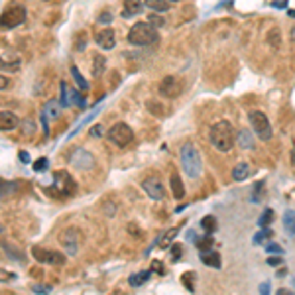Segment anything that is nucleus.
Listing matches in <instances>:
<instances>
[{
  "instance_id": "9d476101",
  "label": "nucleus",
  "mask_w": 295,
  "mask_h": 295,
  "mask_svg": "<svg viewBox=\"0 0 295 295\" xmlns=\"http://www.w3.org/2000/svg\"><path fill=\"white\" fill-rule=\"evenodd\" d=\"M142 189L154 201H162L166 197V187L162 185V181L155 179V177H148V179L142 181Z\"/></svg>"
},
{
  "instance_id": "c756f323",
  "label": "nucleus",
  "mask_w": 295,
  "mask_h": 295,
  "mask_svg": "<svg viewBox=\"0 0 295 295\" xmlns=\"http://www.w3.org/2000/svg\"><path fill=\"white\" fill-rule=\"evenodd\" d=\"M16 191V183H10V181H0V199L6 197V195H12Z\"/></svg>"
},
{
  "instance_id": "c85d7f7f",
  "label": "nucleus",
  "mask_w": 295,
  "mask_h": 295,
  "mask_svg": "<svg viewBox=\"0 0 295 295\" xmlns=\"http://www.w3.org/2000/svg\"><path fill=\"white\" fill-rule=\"evenodd\" d=\"M181 282H183V285L189 289V291H195V271H187V274H183L181 276Z\"/></svg>"
},
{
  "instance_id": "423d86ee",
  "label": "nucleus",
  "mask_w": 295,
  "mask_h": 295,
  "mask_svg": "<svg viewBox=\"0 0 295 295\" xmlns=\"http://www.w3.org/2000/svg\"><path fill=\"white\" fill-rule=\"evenodd\" d=\"M26 22V8L16 4V6H10L8 10H4L2 16H0V26L4 30H12V28H18L20 24Z\"/></svg>"
},
{
  "instance_id": "cd10ccee",
  "label": "nucleus",
  "mask_w": 295,
  "mask_h": 295,
  "mask_svg": "<svg viewBox=\"0 0 295 295\" xmlns=\"http://www.w3.org/2000/svg\"><path fill=\"white\" fill-rule=\"evenodd\" d=\"M271 220H274V211H271V209H266V211H264V215L258 218V226L268 229L269 224H271Z\"/></svg>"
},
{
  "instance_id": "a18cd8bd",
  "label": "nucleus",
  "mask_w": 295,
  "mask_h": 295,
  "mask_svg": "<svg viewBox=\"0 0 295 295\" xmlns=\"http://www.w3.org/2000/svg\"><path fill=\"white\" fill-rule=\"evenodd\" d=\"M260 293H262V295H269V283L268 282L260 285Z\"/></svg>"
},
{
  "instance_id": "0eeeda50",
  "label": "nucleus",
  "mask_w": 295,
  "mask_h": 295,
  "mask_svg": "<svg viewBox=\"0 0 295 295\" xmlns=\"http://www.w3.org/2000/svg\"><path fill=\"white\" fill-rule=\"evenodd\" d=\"M108 140L116 144L118 148H124V146H128L130 142L134 140V132L130 128L126 122H116L112 128L108 130Z\"/></svg>"
},
{
  "instance_id": "dca6fc26",
  "label": "nucleus",
  "mask_w": 295,
  "mask_h": 295,
  "mask_svg": "<svg viewBox=\"0 0 295 295\" xmlns=\"http://www.w3.org/2000/svg\"><path fill=\"white\" fill-rule=\"evenodd\" d=\"M75 90L69 83H61V99H59V103H61V106L63 108H67V106H71L73 104V101H75Z\"/></svg>"
},
{
  "instance_id": "5701e85b",
  "label": "nucleus",
  "mask_w": 295,
  "mask_h": 295,
  "mask_svg": "<svg viewBox=\"0 0 295 295\" xmlns=\"http://www.w3.org/2000/svg\"><path fill=\"white\" fill-rule=\"evenodd\" d=\"M152 12H166V10H169V2L167 0H146L144 2Z\"/></svg>"
},
{
  "instance_id": "4c0bfd02",
  "label": "nucleus",
  "mask_w": 295,
  "mask_h": 295,
  "mask_svg": "<svg viewBox=\"0 0 295 295\" xmlns=\"http://www.w3.org/2000/svg\"><path fill=\"white\" fill-rule=\"evenodd\" d=\"M103 132H104V128L101 126V124H95V126L90 128V136H93V138H101Z\"/></svg>"
},
{
  "instance_id": "7c9ffc66",
  "label": "nucleus",
  "mask_w": 295,
  "mask_h": 295,
  "mask_svg": "<svg viewBox=\"0 0 295 295\" xmlns=\"http://www.w3.org/2000/svg\"><path fill=\"white\" fill-rule=\"evenodd\" d=\"M213 242H215V240H213L211 236H205V238H199L195 244H197V248H199L201 252H209V250L213 248Z\"/></svg>"
},
{
  "instance_id": "72a5a7b5",
  "label": "nucleus",
  "mask_w": 295,
  "mask_h": 295,
  "mask_svg": "<svg viewBox=\"0 0 295 295\" xmlns=\"http://www.w3.org/2000/svg\"><path fill=\"white\" fill-rule=\"evenodd\" d=\"M266 252H269V254H278V256H282V254H283V248H282V246H278V244H266Z\"/></svg>"
},
{
  "instance_id": "49530a36",
  "label": "nucleus",
  "mask_w": 295,
  "mask_h": 295,
  "mask_svg": "<svg viewBox=\"0 0 295 295\" xmlns=\"http://www.w3.org/2000/svg\"><path fill=\"white\" fill-rule=\"evenodd\" d=\"M34 289H36L38 293H50V287H39V285H36Z\"/></svg>"
},
{
  "instance_id": "4468645a",
  "label": "nucleus",
  "mask_w": 295,
  "mask_h": 295,
  "mask_svg": "<svg viewBox=\"0 0 295 295\" xmlns=\"http://www.w3.org/2000/svg\"><path fill=\"white\" fill-rule=\"evenodd\" d=\"M20 126V118L10 112V110H2L0 112V130L2 132H10V130Z\"/></svg>"
},
{
  "instance_id": "6e6552de",
  "label": "nucleus",
  "mask_w": 295,
  "mask_h": 295,
  "mask_svg": "<svg viewBox=\"0 0 295 295\" xmlns=\"http://www.w3.org/2000/svg\"><path fill=\"white\" fill-rule=\"evenodd\" d=\"M32 258L39 262V264H52V266H63L65 256L61 252H55V250H48V248H41V246H32Z\"/></svg>"
},
{
  "instance_id": "2f4dec72",
  "label": "nucleus",
  "mask_w": 295,
  "mask_h": 295,
  "mask_svg": "<svg viewBox=\"0 0 295 295\" xmlns=\"http://www.w3.org/2000/svg\"><path fill=\"white\" fill-rule=\"evenodd\" d=\"M164 22H166V20H164V18H160L155 12H152L150 16H148V24H152L154 28H162V26H164Z\"/></svg>"
},
{
  "instance_id": "37998d69",
  "label": "nucleus",
  "mask_w": 295,
  "mask_h": 295,
  "mask_svg": "<svg viewBox=\"0 0 295 295\" xmlns=\"http://www.w3.org/2000/svg\"><path fill=\"white\" fill-rule=\"evenodd\" d=\"M10 85V81H8V77H4V75H0V90L6 89Z\"/></svg>"
},
{
  "instance_id": "f3484780",
  "label": "nucleus",
  "mask_w": 295,
  "mask_h": 295,
  "mask_svg": "<svg viewBox=\"0 0 295 295\" xmlns=\"http://www.w3.org/2000/svg\"><path fill=\"white\" fill-rule=\"evenodd\" d=\"M93 71V77H101L104 73V69H106V57H104L103 53H95V57H93V67H90Z\"/></svg>"
},
{
  "instance_id": "58836bf2",
  "label": "nucleus",
  "mask_w": 295,
  "mask_h": 295,
  "mask_svg": "<svg viewBox=\"0 0 295 295\" xmlns=\"http://www.w3.org/2000/svg\"><path fill=\"white\" fill-rule=\"evenodd\" d=\"M148 110H150V112H155V116H164V110H162V106H160V104L148 103Z\"/></svg>"
},
{
  "instance_id": "bb28decb",
  "label": "nucleus",
  "mask_w": 295,
  "mask_h": 295,
  "mask_svg": "<svg viewBox=\"0 0 295 295\" xmlns=\"http://www.w3.org/2000/svg\"><path fill=\"white\" fill-rule=\"evenodd\" d=\"M177 232H179V229H177V226H175V229H171L169 232H166V234L160 238V248H167L169 244L173 242V238L177 236Z\"/></svg>"
},
{
  "instance_id": "6ab92c4d",
  "label": "nucleus",
  "mask_w": 295,
  "mask_h": 295,
  "mask_svg": "<svg viewBox=\"0 0 295 295\" xmlns=\"http://www.w3.org/2000/svg\"><path fill=\"white\" fill-rule=\"evenodd\" d=\"M248 175H250V166H248L246 162H240V164H236V166H234V169H232V179H234V181L248 179Z\"/></svg>"
},
{
  "instance_id": "ea45409f",
  "label": "nucleus",
  "mask_w": 295,
  "mask_h": 295,
  "mask_svg": "<svg viewBox=\"0 0 295 295\" xmlns=\"http://www.w3.org/2000/svg\"><path fill=\"white\" fill-rule=\"evenodd\" d=\"M262 189H264V183H258L256 187H254V197H252V201H254V203L260 201V191H262Z\"/></svg>"
},
{
  "instance_id": "864d4df0",
  "label": "nucleus",
  "mask_w": 295,
  "mask_h": 295,
  "mask_svg": "<svg viewBox=\"0 0 295 295\" xmlns=\"http://www.w3.org/2000/svg\"><path fill=\"white\" fill-rule=\"evenodd\" d=\"M46 2H48V0H46Z\"/></svg>"
},
{
  "instance_id": "2eb2a0df",
  "label": "nucleus",
  "mask_w": 295,
  "mask_h": 295,
  "mask_svg": "<svg viewBox=\"0 0 295 295\" xmlns=\"http://www.w3.org/2000/svg\"><path fill=\"white\" fill-rule=\"evenodd\" d=\"M61 244L67 250L69 256H73L77 252V242H75V229H67V231L61 234Z\"/></svg>"
},
{
  "instance_id": "7ed1b4c3",
  "label": "nucleus",
  "mask_w": 295,
  "mask_h": 295,
  "mask_svg": "<svg viewBox=\"0 0 295 295\" xmlns=\"http://www.w3.org/2000/svg\"><path fill=\"white\" fill-rule=\"evenodd\" d=\"M157 39V30L148 22H138L128 32V41L132 46H154Z\"/></svg>"
},
{
  "instance_id": "09e8293b",
  "label": "nucleus",
  "mask_w": 295,
  "mask_h": 295,
  "mask_svg": "<svg viewBox=\"0 0 295 295\" xmlns=\"http://www.w3.org/2000/svg\"><path fill=\"white\" fill-rule=\"evenodd\" d=\"M20 160H22V162H30V155H28L26 152H20Z\"/></svg>"
},
{
  "instance_id": "20e7f679",
  "label": "nucleus",
  "mask_w": 295,
  "mask_h": 295,
  "mask_svg": "<svg viewBox=\"0 0 295 295\" xmlns=\"http://www.w3.org/2000/svg\"><path fill=\"white\" fill-rule=\"evenodd\" d=\"M48 191L53 193L55 197H59V195L69 197V195H73V193L77 191V185H75L73 177L69 175V171L59 169V171L53 173V185L52 187H48Z\"/></svg>"
},
{
  "instance_id": "f03ea898",
  "label": "nucleus",
  "mask_w": 295,
  "mask_h": 295,
  "mask_svg": "<svg viewBox=\"0 0 295 295\" xmlns=\"http://www.w3.org/2000/svg\"><path fill=\"white\" fill-rule=\"evenodd\" d=\"M179 155H181V167H183L185 175L191 177V179H197L201 175V169H203V162H201L199 150L193 144H185V146H181Z\"/></svg>"
},
{
  "instance_id": "de8ad7c7",
  "label": "nucleus",
  "mask_w": 295,
  "mask_h": 295,
  "mask_svg": "<svg viewBox=\"0 0 295 295\" xmlns=\"http://www.w3.org/2000/svg\"><path fill=\"white\" fill-rule=\"evenodd\" d=\"M278 295H293V291H289V289H278Z\"/></svg>"
},
{
  "instance_id": "3c124183",
  "label": "nucleus",
  "mask_w": 295,
  "mask_h": 295,
  "mask_svg": "<svg viewBox=\"0 0 295 295\" xmlns=\"http://www.w3.org/2000/svg\"><path fill=\"white\" fill-rule=\"evenodd\" d=\"M167 2H181V0H167Z\"/></svg>"
},
{
  "instance_id": "603ef678",
  "label": "nucleus",
  "mask_w": 295,
  "mask_h": 295,
  "mask_svg": "<svg viewBox=\"0 0 295 295\" xmlns=\"http://www.w3.org/2000/svg\"><path fill=\"white\" fill-rule=\"evenodd\" d=\"M293 164H295V152H293Z\"/></svg>"
},
{
  "instance_id": "4be33fe9",
  "label": "nucleus",
  "mask_w": 295,
  "mask_h": 295,
  "mask_svg": "<svg viewBox=\"0 0 295 295\" xmlns=\"http://www.w3.org/2000/svg\"><path fill=\"white\" fill-rule=\"evenodd\" d=\"M238 144H240V148H244V150H252V148H254V136H252V132H248V130L238 132Z\"/></svg>"
},
{
  "instance_id": "aec40b11",
  "label": "nucleus",
  "mask_w": 295,
  "mask_h": 295,
  "mask_svg": "<svg viewBox=\"0 0 295 295\" xmlns=\"http://www.w3.org/2000/svg\"><path fill=\"white\" fill-rule=\"evenodd\" d=\"M201 262L209 266V268H220V256H218V252H201Z\"/></svg>"
},
{
  "instance_id": "39448f33",
  "label": "nucleus",
  "mask_w": 295,
  "mask_h": 295,
  "mask_svg": "<svg viewBox=\"0 0 295 295\" xmlns=\"http://www.w3.org/2000/svg\"><path fill=\"white\" fill-rule=\"evenodd\" d=\"M250 118V124H252V130L256 132V136L260 140L268 142L271 136H274V130H271V124H269L268 116L264 115L262 110H254L248 115Z\"/></svg>"
},
{
  "instance_id": "c9c22d12",
  "label": "nucleus",
  "mask_w": 295,
  "mask_h": 295,
  "mask_svg": "<svg viewBox=\"0 0 295 295\" xmlns=\"http://www.w3.org/2000/svg\"><path fill=\"white\" fill-rule=\"evenodd\" d=\"M152 271H157L160 276H166V268H164V264H162L160 260H154V262H152Z\"/></svg>"
},
{
  "instance_id": "c03bdc74",
  "label": "nucleus",
  "mask_w": 295,
  "mask_h": 295,
  "mask_svg": "<svg viewBox=\"0 0 295 295\" xmlns=\"http://www.w3.org/2000/svg\"><path fill=\"white\" fill-rule=\"evenodd\" d=\"M0 280H4V282H8V280H14V276H12V274L8 276V271H4V269H0Z\"/></svg>"
},
{
  "instance_id": "9b49d317",
  "label": "nucleus",
  "mask_w": 295,
  "mask_h": 295,
  "mask_svg": "<svg viewBox=\"0 0 295 295\" xmlns=\"http://www.w3.org/2000/svg\"><path fill=\"white\" fill-rule=\"evenodd\" d=\"M59 110H61V103L59 101H48V103L43 104V108H41V122H43V132L48 134V122L50 120H55V118H59Z\"/></svg>"
},
{
  "instance_id": "393cba45",
  "label": "nucleus",
  "mask_w": 295,
  "mask_h": 295,
  "mask_svg": "<svg viewBox=\"0 0 295 295\" xmlns=\"http://www.w3.org/2000/svg\"><path fill=\"white\" fill-rule=\"evenodd\" d=\"M71 77L75 79V85L79 87V90H87V89H89V85H87V79L81 75V71H79L77 65H73V67H71Z\"/></svg>"
},
{
  "instance_id": "a211bd4d",
  "label": "nucleus",
  "mask_w": 295,
  "mask_h": 295,
  "mask_svg": "<svg viewBox=\"0 0 295 295\" xmlns=\"http://www.w3.org/2000/svg\"><path fill=\"white\" fill-rule=\"evenodd\" d=\"M142 10H144L142 0H126V2H124V12H122V16H124V18H132V16H138Z\"/></svg>"
},
{
  "instance_id": "a19ab883",
  "label": "nucleus",
  "mask_w": 295,
  "mask_h": 295,
  "mask_svg": "<svg viewBox=\"0 0 295 295\" xmlns=\"http://www.w3.org/2000/svg\"><path fill=\"white\" fill-rule=\"evenodd\" d=\"M110 20H112V14L110 12H103L99 16V22H101V24H108Z\"/></svg>"
},
{
  "instance_id": "8fccbe9b",
  "label": "nucleus",
  "mask_w": 295,
  "mask_h": 295,
  "mask_svg": "<svg viewBox=\"0 0 295 295\" xmlns=\"http://www.w3.org/2000/svg\"><path fill=\"white\" fill-rule=\"evenodd\" d=\"M291 39H293V43H295V26H293V30H291Z\"/></svg>"
},
{
  "instance_id": "ddd939ff",
  "label": "nucleus",
  "mask_w": 295,
  "mask_h": 295,
  "mask_svg": "<svg viewBox=\"0 0 295 295\" xmlns=\"http://www.w3.org/2000/svg\"><path fill=\"white\" fill-rule=\"evenodd\" d=\"M71 162H73L79 169H90V167L95 166V157H93L89 152H85V150H75L73 155H71Z\"/></svg>"
},
{
  "instance_id": "a878e982",
  "label": "nucleus",
  "mask_w": 295,
  "mask_h": 295,
  "mask_svg": "<svg viewBox=\"0 0 295 295\" xmlns=\"http://www.w3.org/2000/svg\"><path fill=\"white\" fill-rule=\"evenodd\" d=\"M217 218L213 217V215H207V217L201 218V229L207 232V234H211V232L217 231Z\"/></svg>"
},
{
  "instance_id": "473e14b6",
  "label": "nucleus",
  "mask_w": 295,
  "mask_h": 295,
  "mask_svg": "<svg viewBox=\"0 0 295 295\" xmlns=\"http://www.w3.org/2000/svg\"><path fill=\"white\" fill-rule=\"evenodd\" d=\"M269 236H271V231H269V229H262V231L254 236V244H262V240H266Z\"/></svg>"
},
{
  "instance_id": "1a4fd4ad",
  "label": "nucleus",
  "mask_w": 295,
  "mask_h": 295,
  "mask_svg": "<svg viewBox=\"0 0 295 295\" xmlns=\"http://www.w3.org/2000/svg\"><path fill=\"white\" fill-rule=\"evenodd\" d=\"M181 90H183V85H181L179 79L173 77V75L164 77L162 79V83H160V95L166 97V99H175V97H179Z\"/></svg>"
},
{
  "instance_id": "f704fd0d",
  "label": "nucleus",
  "mask_w": 295,
  "mask_h": 295,
  "mask_svg": "<svg viewBox=\"0 0 295 295\" xmlns=\"http://www.w3.org/2000/svg\"><path fill=\"white\" fill-rule=\"evenodd\" d=\"M48 169V160L46 157H39L38 162L34 164V171H46Z\"/></svg>"
},
{
  "instance_id": "f8f14e48",
  "label": "nucleus",
  "mask_w": 295,
  "mask_h": 295,
  "mask_svg": "<svg viewBox=\"0 0 295 295\" xmlns=\"http://www.w3.org/2000/svg\"><path fill=\"white\" fill-rule=\"evenodd\" d=\"M95 41H97V46H99V48H103V50H112V48L116 46L115 30H110V28H104V30H101V32L95 36Z\"/></svg>"
},
{
  "instance_id": "b1692460",
  "label": "nucleus",
  "mask_w": 295,
  "mask_h": 295,
  "mask_svg": "<svg viewBox=\"0 0 295 295\" xmlns=\"http://www.w3.org/2000/svg\"><path fill=\"white\" fill-rule=\"evenodd\" d=\"M150 280V271H138V274H132L128 278V283L132 285V287H138V285H142V283H146Z\"/></svg>"
},
{
  "instance_id": "79ce46f5",
  "label": "nucleus",
  "mask_w": 295,
  "mask_h": 295,
  "mask_svg": "<svg viewBox=\"0 0 295 295\" xmlns=\"http://www.w3.org/2000/svg\"><path fill=\"white\" fill-rule=\"evenodd\" d=\"M282 262H283V260H282V258H280V256H271V258H269V260H268L269 266H280Z\"/></svg>"
},
{
  "instance_id": "f257e3e1",
  "label": "nucleus",
  "mask_w": 295,
  "mask_h": 295,
  "mask_svg": "<svg viewBox=\"0 0 295 295\" xmlns=\"http://www.w3.org/2000/svg\"><path fill=\"white\" fill-rule=\"evenodd\" d=\"M209 140L218 152H229L234 144V128L229 120H218L209 130Z\"/></svg>"
},
{
  "instance_id": "e433bc0d",
  "label": "nucleus",
  "mask_w": 295,
  "mask_h": 295,
  "mask_svg": "<svg viewBox=\"0 0 295 295\" xmlns=\"http://www.w3.org/2000/svg\"><path fill=\"white\" fill-rule=\"evenodd\" d=\"M171 258H173V262H177L181 258V244H173L171 246Z\"/></svg>"
},
{
  "instance_id": "412c9836",
  "label": "nucleus",
  "mask_w": 295,
  "mask_h": 295,
  "mask_svg": "<svg viewBox=\"0 0 295 295\" xmlns=\"http://www.w3.org/2000/svg\"><path fill=\"white\" fill-rule=\"evenodd\" d=\"M169 183H171V191H173V197L175 199H183L185 197V187H183V181L179 179V175H171V179H169Z\"/></svg>"
}]
</instances>
